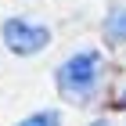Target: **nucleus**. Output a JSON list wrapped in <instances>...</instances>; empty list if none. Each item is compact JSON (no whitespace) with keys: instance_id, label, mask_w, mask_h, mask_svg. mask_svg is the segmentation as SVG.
Segmentation results:
<instances>
[{"instance_id":"423d86ee","label":"nucleus","mask_w":126,"mask_h":126,"mask_svg":"<svg viewBox=\"0 0 126 126\" xmlns=\"http://www.w3.org/2000/svg\"><path fill=\"white\" fill-rule=\"evenodd\" d=\"M115 105H123V108H126V90H123V94H119V101H115Z\"/></svg>"},{"instance_id":"20e7f679","label":"nucleus","mask_w":126,"mask_h":126,"mask_svg":"<svg viewBox=\"0 0 126 126\" xmlns=\"http://www.w3.org/2000/svg\"><path fill=\"white\" fill-rule=\"evenodd\" d=\"M18 126H61V115L54 112V108H47V112H36V115L22 119Z\"/></svg>"},{"instance_id":"f03ea898","label":"nucleus","mask_w":126,"mask_h":126,"mask_svg":"<svg viewBox=\"0 0 126 126\" xmlns=\"http://www.w3.org/2000/svg\"><path fill=\"white\" fill-rule=\"evenodd\" d=\"M0 36H4L7 50L18 54V58L40 54V50L50 43V29L40 25V22H29V18H7L4 25H0Z\"/></svg>"},{"instance_id":"f257e3e1","label":"nucleus","mask_w":126,"mask_h":126,"mask_svg":"<svg viewBox=\"0 0 126 126\" xmlns=\"http://www.w3.org/2000/svg\"><path fill=\"white\" fill-rule=\"evenodd\" d=\"M58 79V94L72 105H90L101 90V79H105V54L97 47H83L76 54H68L65 61L54 72Z\"/></svg>"},{"instance_id":"39448f33","label":"nucleus","mask_w":126,"mask_h":126,"mask_svg":"<svg viewBox=\"0 0 126 126\" xmlns=\"http://www.w3.org/2000/svg\"><path fill=\"white\" fill-rule=\"evenodd\" d=\"M90 126H115V123H112V119H94Z\"/></svg>"},{"instance_id":"7ed1b4c3","label":"nucleus","mask_w":126,"mask_h":126,"mask_svg":"<svg viewBox=\"0 0 126 126\" xmlns=\"http://www.w3.org/2000/svg\"><path fill=\"white\" fill-rule=\"evenodd\" d=\"M105 40L112 43V47L126 43V7H115V11L105 18Z\"/></svg>"}]
</instances>
